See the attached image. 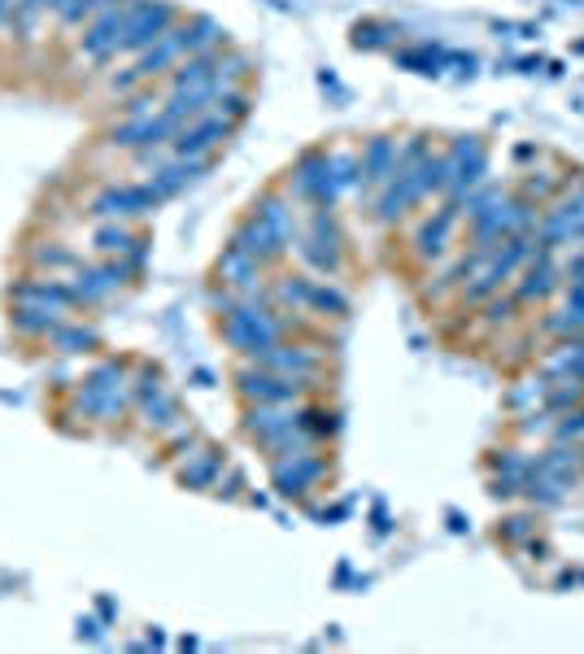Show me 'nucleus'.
<instances>
[{
  "label": "nucleus",
  "mask_w": 584,
  "mask_h": 654,
  "mask_svg": "<svg viewBox=\"0 0 584 654\" xmlns=\"http://www.w3.org/2000/svg\"><path fill=\"white\" fill-rule=\"evenodd\" d=\"M292 331V319L284 311L267 306V302H254V297H241L232 311H223V340L241 353V358H254L271 344H280Z\"/></svg>",
  "instance_id": "obj_1"
},
{
  "label": "nucleus",
  "mask_w": 584,
  "mask_h": 654,
  "mask_svg": "<svg viewBox=\"0 0 584 654\" xmlns=\"http://www.w3.org/2000/svg\"><path fill=\"white\" fill-rule=\"evenodd\" d=\"M236 393L249 401V406H301L309 393H314V379H301V375H280V371H267L258 362H245L236 371Z\"/></svg>",
  "instance_id": "obj_2"
},
{
  "label": "nucleus",
  "mask_w": 584,
  "mask_h": 654,
  "mask_svg": "<svg viewBox=\"0 0 584 654\" xmlns=\"http://www.w3.org/2000/svg\"><path fill=\"white\" fill-rule=\"evenodd\" d=\"M340 223H336V206H309L305 232L296 241V258L314 271V276H331L340 267Z\"/></svg>",
  "instance_id": "obj_3"
},
{
  "label": "nucleus",
  "mask_w": 584,
  "mask_h": 654,
  "mask_svg": "<svg viewBox=\"0 0 584 654\" xmlns=\"http://www.w3.org/2000/svg\"><path fill=\"white\" fill-rule=\"evenodd\" d=\"M140 9H144V0H118V4L101 9L79 39V57H87L92 66H105L109 57H118V44H122V35Z\"/></svg>",
  "instance_id": "obj_4"
},
{
  "label": "nucleus",
  "mask_w": 584,
  "mask_h": 654,
  "mask_svg": "<svg viewBox=\"0 0 584 654\" xmlns=\"http://www.w3.org/2000/svg\"><path fill=\"white\" fill-rule=\"evenodd\" d=\"M175 131H179V118L162 105V109H153V114H140V118H127V122L109 127V144H114V149L153 153V149L171 144V140H175Z\"/></svg>",
  "instance_id": "obj_5"
},
{
  "label": "nucleus",
  "mask_w": 584,
  "mask_h": 654,
  "mask_svg": "<svg viewBox=\"0 0 584 654\" xmlns=\"http://www.w3.org/2000/svg\"><path fill=\"white\" fill-rule=\"evenodd\" d=\"M289 192L305 206H336L340 192L331 184V166H327V149H309L296 157L289 171Z\"/></svg>",
  "instance_id": "obj_6"
},
{
  "label": "nucleus",
  "mask_w": 584,
  "mask_h": 654,
  "mask_svg": "<svg viewBox=\"0 0 584 654\" xmlns=\"http://www.w3.org/2000/svg\"><path fill=\"white\" fill-rule=\"evenodd\" d=\"M445 157H449V179H445V197H449V201H463L471 188H480V184H484L489 153H484V144H480V140L463 136V140H454V149H449ZM458 210H463V206H458Z\"/></svg>",
  "instance_id": "obj_7"
},
{
  "label": "nucleus",
  "mask_w": 584,
  "mask_h": 654,
  "mask_svg": "<svg viewBox=\"0 0 584 654\" xmlns=\"http://www.w3.org/2000/svg\"><path fill=\"white\" fill-rule=\"evenodd\" d=\"M122 284H131V271H127L122 258H109V262H101V267H79L74 280H70L79 306H105Z\"/></svg>",
  "instance_id": "obj_8"
},
{
  "label": "nucleus",
  "mask_w": 584,
  "mask_h": 654,
  "mask_svg": "<svg viewBox=\"0 0 584 654\" xmlns=\"http://www.w3.org/2000/svg\"><path fill=\"white\" fill-rule=\"evenodd\" d=\"M232 131H236V122H227V118H219V114H201V118H192L188 127L175 131L171 153H175V157H210L219 144L232 140Z\"/></svg>",
  "instance_id": "obj_9"
},
{
  "label": "nucleus",
  "mask_w": 584,
  "mask_h": 654,
  "mask_svg": "<svg viewBox=\"0 0 584 654\" xmlns=\"http://www.w3.org/2000/svg\"><path fill=\"white\" fill-rule=\"evenodd\" d=\"M162 201L149 192V184H109L105 192H96L92 197V219H140V214H149V210H157Z\"/></svg>",
  "instance_id": "obj_10"
},
{
  "label": "nucleus",
  "mask_w": 584,
  "mask_h": 654,
  "mask_svg": "<svg viewBox=\"0 0 584 654\" xmlns=\"http://www.w3.org/2000/svg\"><path fill=\"white\" fill-rule=\"evenodd\" d=\"M179 22V9L175 4H166V0H144V9L131 17V26H127V35H122V44H118V52H144V48H153L171 26Z\"/></svg>",
  "instance_id": "obj_11"
},
{
  "label": "nucleus",
  "mask_w": 584,
  "mask_h": 654,
  "mask_svg": "<svg viewBox=\"0 0 584 654\" xmlns=\"http://www.w3.org/2000/svg\"><path fill=\"white\" fill-rule=\"evenodd\" d=\"M271 480H276V493L280 498H305L318 480H323V458L314 449H301V454H284L271 463Z\"/></svg>",
  "instance_id": "obj_12"
},
{
  "label": "nucleus",
  "mask_w": 584,
  "mask_h": 654,
  "mask_svg": "<svg viewBox=\"0 0 584 654\" xmlns=\"http://www.w3.org/2000/svg\"><path fill=\"white\" fill-rule=\"evenodd\" d=\"M249 219L289 254L296 249V241H301V223H296V214H292V201L289 197H280V192H267V197H258L254 201V210H249Z\"/></svg>",
  "instance_id": "obj_13"
},
{
  "label": "nucleus",
  "mask_w": 584,
  "mask_h": 654,
  "mask_svg": "<svg viewBox=\"0 0 584 654\" xmlns=\"http://www.w3.org/2000/svg\"><path fill=\"white\" fill-rule=\"evenodd\" d=\"M245 362H258V366L280 371V375H301V379H318L323 366H327L318 349L292 344V340H280V344H271V349H262V353H254V358H245Z\"/></svg>",
  "instance_id": "obj_14"
},
{
  "label": "nucleus",
  "mask_w": 584,
  "mask_h": 654,
  "mask_svg": "<svg viewBox=\"0 0 584 654\" xmlns=\"http://www.w3.org/2000/svg\"><path fill=\"white\" fill-rule=\"evenodd\" d=\"M13 302L17 306H44V311H74L79 302H74V289L66 284V280H57V276H22L17 284H13Z\"/></svg>",
  "instance_id": "obj_15"
},
{
  "label": "nucleus",
  "mask_w": 584,
  "mask_h": 654,
  "mask_svg": "<svg viewBox=\"0 0 584 654\" xmlns=\"http://www.w3.org/2000/svg\"><path fill=\"white\" fill-rule=\"evenodd\" d=\"M184 57H188V31H184V22H175V26H171V31H166L153 48H144V52L136 57V66H131V70L149 83V79H157V74L175 70Z\"/></svg>",
  "instance_id": "obj_16"
},
{
  "label": "nucleus",
  "mask_w": 584,
  "mask_h": 654,
  "mask_svg": "<svg viewBox=\"0 0 584 654\" xmlns=\"http://www.w3.org/2000/svg\"><path fill=\"white\" fill-rule=\"evenodd\" d=\"M201 171H210V157H175L171 166H157L149 179V192L157 201H171L175 192H184L192 179H201Z\"/></svg>",
  "instance_id": "obj_17"
},
{
  "label": "nucleus",
  "mask_w": 584,
  "mask_h": 654,
  "mask_svg": "<svg viewBox=\"0 0 584 654\" xmlns=\"http://www.w3.org/2000/svg\"><path fill=\"white\" fill-rule=\"evenodd\" d=\"M458 227V201H445L423 227H419V236H414V249H419V258H441L445 254V241H449V232Z\"/></svg>",
  "instance_id": "obj_18"
},
{
  "label": "nucleus",
  "mask_w": 584,
  "mask_h": 654,
  "mask_svg": "<svg viewBox=\"0 0 584 654\" xmlns=\"http://www.w3.org/2000/svg\"><path fill=\"white\" fill-rule=\"evenodd\" d=\"M358 157H362V184L384 188L393 179V166H397V140L393 136H375Z\"/></svg>",
  "instance_id": "obj_19"
},
{
  "label": "nucleus",
  "mask_w": 584,
  "mask_h": 654,
  "mask_svg": "<svg viewBox=\"0 0 584 654\" xmlns=\"http://www.w3.org/2000/svg\"><path fill=\"white\" fill-rule=\"evenodd\" d=\"M184 454H188V449H184ZM219 476H223V454H219V449H197V454H188V458L179 463V480H184L188 489H214Z\"/></svg>",
  "instance_id": "obj_20"
},
{
  "label": "nucleus",
  "mask_w": 584,
  "mask_h": 654,
  "mask_svg": "<svg viewBox=\"0 0 584 654\" xmlns=\"http://www.w3.org/2000/svg\"><path fill=\"white\" fill-rule=\"evenodd\" d=\"M61 324H66L61 311H44V306H17V311H13V327H17L22 336H31V340H48Z\"/></svg>",
  "instance_id": "obj_21"
},
{
  "label": "nucleus",
  "mask_w": 584,
  "mask_h": 654,
  "mask_svg": "<svg viewBox=\"0 0 584 654\" xmlns=\"http://www.w3.org/2000/svg\"><path fill=\"white\" fill-rule=\"evenodd\" d=\"M136 241H140V236L127 227V219H105V223L96 227V236H92L96 254H105V258H122V254H127Z\"/></svg>",
  "instance_id": "obj_22"
},
{
  "label": "nucleus",
  "mask_w": 584,
  "mask_h": 654,
  "mask_svg": "<svg viewBox=\"0 0 584 654\" xmlns=\"http://www.w3.org/2000/svg\"><path fill=\"white\" fill-rule=\"evenodd\" d=\"M305 311H314V315H327V319H344V315H349V297H344L340 289H331L327 280H309Z\"/></svg>",
  "instance_id": "obj_23"
},
{
  "label": "nucleus",
  "mask_w": 584,
  "mask_h": 654,
  "mask_svg": "<svg viewBox=\"0 0 584 654\" xmlns=\"http://www.w3.org/2000/svg\"><path fill=\"white\" fill-rule=\"evenodd\" d=\"M48 344L57 349V353H87V349H96V331L92 327H83V324H66L57 327L52 336H48Z\"/></svg>",
  "instance_id": "obj_24"
},
{
  "label": "nucleus",
  "mask_w": 584,
  "mask_h": 654,
  "mask_svg": "<svg viewBox=\"0 0 584 654\" xmlns=\"http://www.w3.org/2000/svg\"><path fill=\"white\" fill-rule=\"evenodd\" d=\"M31 267H39V271H79L83 262H79V254L74 249H66V245H35L31 249Z\"/></svg>",
  "instance_id": "obj_25"
},
{
  "label": "nucleus",
  "mask_w": 584,
  "mask_h": 654,
  "mask_svg": "<svg viewBox=\"0 0 584 654\" xmlns=\"http://www.w3.org/2000/svg\"><path fill=\"white\" fill-rule=\"evenodd\" d=\"M554 441H581L584 436V406H572L563 414H554V428H550Z\"/></svg>",
  "instance_id": "obj_26"
},
{
  "label": "nucleus",
  "mask_w": 584,
  "mask_h": 654,
  "mask_svg": "<svg viewBox=\"0 0 584 654\" xmlns=\"http://www.w3.org/2000/svg\"><path fill=\"white\" fill-rule=\"evenodd\" d=\"M214 114H219V118H227V122H241V118L249 114V92H241V87H227V92L214 101Z\"/></svg>",
  "instance_id": "obj_27"
},
{
  "label": "nucleus",
  "mask_w": 584,
  "mask_h": 654,
  "mask_svg": "<svg viewBox=\"0 0 584 654\" xmlns=\"http://www.w3.org/2000/svg\"><path fill=\"white\" fill-rule=\"evenodd\" d=\"M546 384H550L546 375L524 379V388H515V393H511V406H515V410H519V406H541V401H546Z\"/></svg>",
  "instance_id": "obj_28"
},
{
  "label": "nucleus",
  "mask_w": 584,
  "mask_h": 654,
  "mask_svg": "<svg viewBox=\"0 0 584 654\" xmlns=\"http://www.w3.org/2000/svg\"><path fill=\"white\" fill-rule=\"evenodd\" d=\"M568 311L584 319V280H572V284H568Z\"/></svg>",
  "instance_id": "obj_29"
},
{
  "label": "nucleus",
  "mask_w": 584,
  "mask_h": 654,
  "mask_svg": "<svg viewBox=\"0 0 584 654\" xmlns=\"http://www.w3.org/2000/svg\"><path fill=\"white\" fill-rule=\"evenodd\" d=\"M9 9H13V0H0V22L9 17Z\"/></svg>",
  "instance_id": "obj_30"
},
{
  "label": "nucleus",
  "mask_w": 584,
  "mask_h": 654,
  "mask_svg": "<svg viewBox=\"0 0 584 654\" xmlns=\"http://www.w3.org/2000/svg\"><path fill=\"white\" fill-rule=\"evenodd\" d=\"M48 9H52V13H57V9H61V0H48Z\"/></svg>",
  "instance_id": "obj_31"
}]
</instances>
